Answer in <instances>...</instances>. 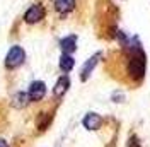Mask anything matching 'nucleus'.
I'll use <instances>...</instances> for the list:
<instances>
[{
	"instance_id": "4",
	"label": "nucleus",
	"mask_w": 150,
	"mask_h": 147,
	"mask_svg": "<svg viewBox=\"0 0 150 147\" xmlns=\"http://www.w3.org/2000/svg\"><path fill=\"white\" fill-rule=\"evenodd\" d=\"M99 58H101V53H96V55L91 56V58L84 64V67H82V74H80V79H82V81H87V79H89V75L92 74L94 67H96L97 62H99Z\"/></svg>"
},
{
	"instance_id": "10",
	"label": "nucleus",
	"mask_w": 150,
	"mask_h": 147,
	"mask_svg": "<svg viewBox=\"0 0 150 147\" xmlns=\"http://www.w3.org/2000/svg\"><path fill=\"white\" fill-rule=\"evenodd\" d=\"M28 99H29V96L26 92H19V94L14 96V103H12V104H14L16 108H22V106H26Z\"/></svg>"
},
{
	"instance_id": "2",
	"label": "nucleus",
	"mask_w": 150,
	"mask_h": 147,
	"mask_svg": "<svg viewBox=\"0 0 150 147\" xmlns=\"http://www.w3.org/2000/svg\"><path fill=\"white\" fill-rule=\"evenodd\" d=\"M41 19H45V7L39 5V4L31 5V7L26 10V14H24V21H26L28 24H36Z\"/></svg>"
},
{
	"instance_id": "12",
	"label": "nucleus",
	"mask_w": 150,
	"mask_h": 147,
	"mask_svg": "<svg viewBox=\"0 0 150 147\" xmlns=\"http://www.w3.org/2000/svg\"><path fill=\"white\" fill-rule=\"evenodd\" d=\"M0 147H9V144H7L4 138H0Z\"/></svg>"
},
{
	"instance_id": "11",
	"label": "nucleus",
	"mask_w": 150,
	"mask_h": 147,
	"mask_svg": "<svg viewBox=\"0 0 150 147\" xmlns=\"http://www.w3.org/2000/svg\"><path fill=\"white\" fill-rule=\"evenodd\" d=\"M128 147H142L140 142H138V138H137V135H131L130 140H128Z\"/></svg>"
},
{
	"instance_id": "9",
	"label": "nucleus",
	"mask_w": 150,
	"mask_h": 147,
	"mask_svg": "<svg viewBox=\"0 0 150 147\" xmlns=\"http://www.w3.org/2000/svg\"><path fill=\"white\" fill-rule=\"evenodd\" d=\"M74 65H75V60H74V56L72 55L63 53V55L60 56V70H62V72L68 74L72 69H74Z\"/></svg>"
},
{
	"instance_id": "8",
	"label": "nucleus",
	"mask_w": 150,
	"mask_h": 147,
	"mask_svg": "<svg viewBox=\"0 0 150 147\" xmlns=\"http://www.w3.org/2000/svg\"><path fill=\"white\" fill-rule=\"evenodd\" d=\"M55 9L60 14H68L75 9V0H55Z\"/></svg>"
},
{
	"instance_id": "6",
	"label": "nucleus",
	"mask_w": 150,
	"mask_h": 147,
	"mask_svg": "<svg viewBox=\"0 0 150 147\" xmlns=\"http://www.w3.org/2000/svg\"><path fill=\"white\" fill-rule=\"evenodd\" d=\"M68 87H70V79H68L67 75H62V77L56 81L55 87H53V94H55L56 98H62V96L68 91Z\"/></svg>"
},
{
	"instance_id": "5",
	"label": "nucleus",
	"mask_w": 150,
	"mask_h": 147,
	"mask_svg": "<svg viewBox=\"0 0 150 147\" xmlns=\"http://www.w3.org/2000/svg\"><path fill=\"white\" fill-rule=\"evenodd\" d=\"M82 123H84V127L87 130H97L101 127L103 120H101V116L97 113H87L84 116V120H82Z\"/></svg>"
},
{
	"instance_id": "3",
	"label": "nucleus",
	"mask_w": 150,
	"mask_h": 147,
	"mask_svg": "<svg viewBox=\"0 0 150 147\" xmlns=\"http://www.w3.org/2000/svg\"><path fill=\"white\" fill-rule=\"evenodd\" d=\"M46 94V84L43 81H34L31 82L29 86V91H28V96H29V101H41Z\"/></svg>"
},
{
	"instance_id": "7",
	"label": "nucleus",
	"mask_w": 150,
	"mask_h": 147,
	"mask_svg": "<svg viewBox=\"0 0 150 147\" xmlns=\"http://www.w3.org/2000/svg\"><path fill=\"white\" fill-rule=\"evenodd\" d=\"M60 48H62V51L63 53H68V55H72L75 50H77V36H67L63 38L62 41H60Z\"/></svg>"
},
{
	"instance_id": "1",
	"label": "nucleus",
	"mask_w": 150,
	"mask_h": 147,
	"mask_svg": "<svg viewBox=\"0 0 150 147\" xmlns=\"http://www.w3.org/2000/svg\"><path fill=\"white\" fill-rule=\"evenodd\" d=\"M24 60H26V51H24V48L22 46H12L9 51H7V56H5V67L7 69H17L21 65L24 64Z\"/></svg>"
}]
</instances>
